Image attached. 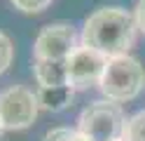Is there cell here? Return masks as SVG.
<instances>
[{
	"label": "cell",
	"mask_w": 145,
	"mask_h": 141,
	"mask_svg": "<svg viewBox=\"0 0 145 141\" xmlns=\"http://www.w3.org/2000/svg\"><path fill=\"white\" fill-rule=\"evenodd\" d=\"M82 45V35L66 21L47 24L42 26V31L35 38L33 45V59H56L66 61L68 56Z\"/></svg>",
	"instance_id": "5b68a950"
},
{
	"label": "cell",
	"mask_w": 145,
	"mask_h": 141,
	"mask_svg": "<svg viewBox=\"0 0 145 141\" xmlns=\"http://www.w3.org/2000/svg\"><path fill=\"white\" fill-rule=\"evenodd\" d=\"M12 56H14L12 40H10V38H7L3 31H0V73L7 71V66L12 64Z\"/></svg>",
	"instance_id": "7c38bea8"
},
{
	"label": "cell",
	"mask_w": 145,
	"mask_h": 141,
	"mask_svg": "<svg viewBox=\"0 0 145 141\" xmlns=\"http://www.w3.org/2000/svg\"><path fill=\"white\" fill-rule=\"evenodd\" d=\"M98 87H101L103 97L112 103L131 101L145 87V68L140 66L138 59H133L129 54L115 56L108 61V68Z\"/></svg>",
	"instance_id": "7a4b0ae2"
},
{
	"label": "cell",
	"mask_w": 145,
	"mask_h": 141,
	"mask_svg": "<svg viewBox=\"0 0 145 141\" xmlns=\"http://www.w3.org/2000/svg\"><path fill=\"white\" fill-rule=\"evenodd\" d=\"M33 73L40 87H63L68 85V66L56 59H33Z\"/></svg>",
	"instance_id": "52a82bcc"
},
{
	"label": "cell",
	"mask_w": 145,
	"mask_h": 141,
	"mask_svg": "<svg viewBox=\"0 0 145 141\" xmlns=\"http://www.w3.org/2000/svg\"><path fill=\"white\" fill-rule=\"evenodd\" d=\"M136 19L122 7H101L84 21L82 45L105 54L108 59L124 56L136 40Z\"/></svg>",
	"instance_id": "6da1fadb"
},
{
	"label": "cell",
	"mask_w": 145,
	"mask_h": 141,
	"mask_svg": "<svg viewBox=\"0 0 145 141\" xmlns=\"http://www.w3.org/2000/svg\"><path fill=\"white\" fill-rule=\"evenodd\" d=\"M133 19H136V26H138V31L145 33V0H138V5L133 7Z\"/></svg>",
	"instance_id": "4fadbf2b"
},
{
	"label": "cell",
	"mask_w": 145,
	"mask_h": 141,
	"mask_svg": "<svg viewBox=\"0 0 145 141\" xmlns=\"http://www.w3.org/2000/svg\"><path fill=\"white\" fill-rule=\"evenodd\" d=\"M0 134H3V122H0Z\"/></svg>",
	"instance_id": "5bb4252c"
},
{
	"label": "cell",
	"mask_w": 145,
	"mask_h": 141,
	"mask_svg": "<svg viewBox=\"0 0 145 141\" xmlns=\"http://www.w3.org/2000/svg\"><path fill=\"white\" fill-rule=\"evenodd\" d=\"M126 118L120 108V103L112 101H94L80 113L77 129L89 141H120L124 139Z\"/></svg>",
	"instance_id": "3957f363"
},
{
	"label": "cell",
	"mask_w": 145,
	"mask_h": 141,
	"mask_svg": "<svg viewBox=\"0 0 145 141\" xmlns=\"http://www.w3.org/2000/svg\"><path fill=\"white\" fill-rule=\"evenodd\" d=\"M124 141H145V111H138L124 125Z\"/></svg>",
	"instance_id": "9c48e42d"
},
{
	"label": "cell",
	"mask_w": 145,
	"mask_h": 141,
	"mask_svg": "<svg viewBox=\"0 0 145 141\" xmlns=\"http://www.w3.org/2000/svg\"><path fill=\"white\" fill-rule=\"evenodd\" d=\"M38 94L24 85H12L0 92V122L3 129H26L38 118Z\"/></svg>",
	"instance_id": "277c9868"
},
{
	"label": "cell",
	"mask_w": 145,
	"mask_h": 141,
	"mask_svg": "<svg viewBox=\"0 0 145 141\" xmlns=\"http://www.w3.org/2000/svg\"><path fill=\"white\" fill-rule=\"evenodd\" d=\"M120 141H124V139H120Z\"/></svg>",
	"instance_id": "9a60e30c"
},
{
	"label": "cell",
	"mask_w": 145,
	"mask_h": 141,
	"mask_svg": "<svg viewBox=\"0 0 145 141\" xmlns=\"http://www.w3.org/2000/svg\"><path fill=\"white\" fill-rule=\"evenodd\" d=\"M72 94H75V89L70 85H63V87H40L38 89V103L44 111H63L72 103Z\"/></svg>",
	"instance_id": "ba28073f"
},
{
	"label": "cell",
	"mask_w": 145,
	"mask_h": 141,
	"mask_svg": "<svg viewBox=\"0 0 145 141\" xmlns=\"http://www.w3.org/2000/svg\"><path fill=\"white\" fill-rule=\"evenodd\" d=\"M108 56L91 50L87 45H80L75 52H72L66 66H68V85L72 89H87L94 87V85H101L103 73L108 68Z\"/></svg>",
	"instance_id": "8992f818"
},
{
	"label": "cell",
	"mask_w": 145,
	"mask_h": 141,
	"mask_svg": "<svg viewBox=\"0 0 145 141\" xmlns=\"http://www.w3.org/2000/svg\"><path fill=\"white\" fill-rule=\"evenodd\" d=\"M42 141H89L80 129H70V127H54L44 134Z\"/></svg>",
	"instance_id": "30bf717a"
},
{
	"label": "cell",
	"mask_w": 145,
	"mask_h": 141,
	"mask_svg": "<svg viewBox=\"0 0 145 141\" xmlns=\"http://www.w3.org/2000/svg\"><path fill=\"white\" fill-rule=\"evenodd\" d=\"M10 3L26 14H38V12H44L52 5V0H10Z\"/></svg>",
	"instance_id": "8fae6325"
}]
</instances>
